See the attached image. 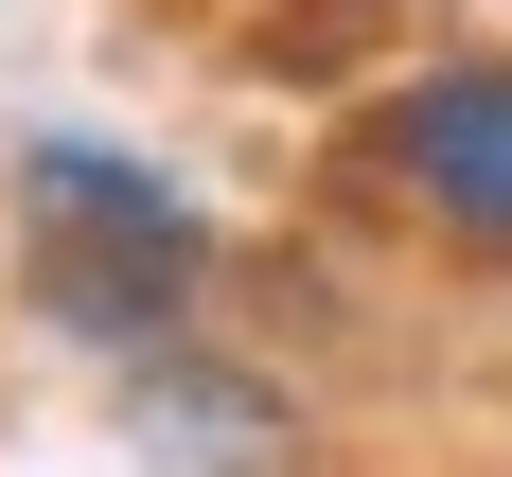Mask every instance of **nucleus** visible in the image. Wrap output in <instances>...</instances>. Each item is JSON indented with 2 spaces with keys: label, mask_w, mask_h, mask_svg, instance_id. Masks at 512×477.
Instances as JSON below:
<instances>
[{
  "label": "nucleus",
  "mask_w": 512,
  "mask_h": 477,
  "mask_svg": "<svg viewBox=\"0 0 512 477\" xmlns=\"http://www.w3.org/2000/svg\"><path fill=\"white\" fill-rule=\"evenodd\" d=\"M195 195L124 142H18V283H36L53 336H159V318L195 301Z\"/></svg>",
  "instance_id": "f257e3e1"
},
{
  "label": "nucleus",
  "mask_w": 512,
  "mask_h": 477,
  "mask_svg": "<svg viewBox=\"0 0 512 477\" xmlns=\"http://www.w3.org/2000/svg\"><path fill=\"white\" fill-rule=\"evenodd\" d=\"M371 159L407 177V212L442 230V248L512 265V53H460V71H424V89L371 124Z\"/></svg>",
  "instance_id": "f03ea898"
},
{
  "label": "nucleus",
  "mask_w": 512,
  "mask_h": 477,
  "mask_svg": "<svg viewBox=\"0 0 512 477\" xmlns=\"http://www.w3.org/2000/svg\"><path fill=\"white\" fill-rule=\"evenodd\" d=\"M124 442H142V477H301V407L265 371H212V354L124 371Z\"/></svg>",
  "instance_id": "7ed1b4c3"
}]
</instances>
